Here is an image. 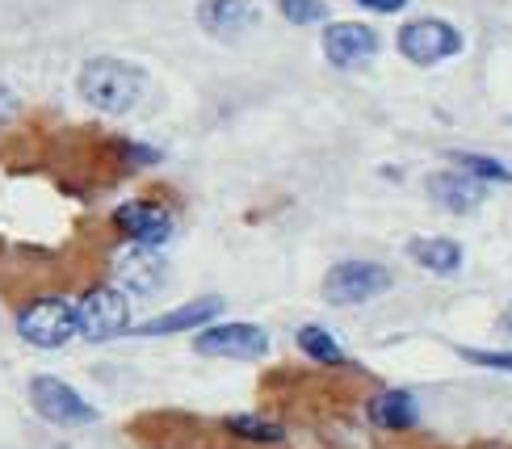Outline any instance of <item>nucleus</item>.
<instances>
[{
    "label": "nucleus",
    "instance_id": "obj_22",
    "mask_svg": "<svg viewBox=\"0 0 512 449\" xmlns=\"http://www.w3.org/2000/svg\"><path fill=\"white\" fill-rule=\"evenodd\" d=\"M500 324H504V332H508V336H512V307H508V311H504V319H500Z\"/></svg>",
    "mask_w": 512,
    "mask_h": 449
},
{
    "label": "nucleus",
    "instance_id": "obj_2",
    "mask_svg": "<svg viewBox=\"0 0 512 449\" xmlns=\"http://www.w3.org/2000/svg\"><path fill=\"white\" fill-rule=\"evenodd\" d=\"M17 336L34 349H63L76 336V303H68L63 294L30 298L17 311Z\"/></svg>",
    "mask_w": 512,
    "mask_h": 449
},
{
    "label": "nucleus",
    "instance_id": "obj_18",
    "mask_svg": "<svg viewBox=\"0 0 512 449\" xmlns=\"http://www.w3.org/2000/svg\"><path fill=\"white\" fill-rule=\"evenodd\" d=\"M454 168L466 177H475L483 185H512V168L492 160V156H475V152H454Z\"/></svg>",
    "mask_w": 512,
    "mask_h": 449
},
{
    "label": "nucleus",
    "instance_id": "obj_11",
    "mask_svg": "<svg viewBox=\"0 0 512 449\" xmlns=\"http://www.w3.org/2000/svg\"><path fill=\"white\" fill-rule=\"evenodd\" d=\"M114 269H118L122 290L143 294V298H147V294H160L164 282H168V261L160 256V248H139V244H131L126 252H118Z\"/></svg>",
    "mask_w": 512,
    "mask_h": 449
},
{
    "label": "nucleus",
    "instance_id": "obj_1",
    "mask_svg": "<svg viewBox=\"0 0 512 449\" xmlns=\"http://www.w3.org/2000/svg\"><path fill=\"white\" fill-rule=\"evenodd\" d=\"M80 97L93 105L101 114H126L135 110L139 97L147 93V76L126 59H114V55H101V59H89L80 68Z\"/></svg>",
    "mask_w": 512,
    "mask_h": 449
},
{
    "label": "nucleus",
    "instance_id": "obj_15",
    "mask_svg": "<svg viewBox=\"0 0 512 449\" xmlns=\"http://www.w3.org/2000/svg\"><path fill=\"white\" fill-rule=\"evenodd\" d=\"M408 256L420 269H429L437 277H454L466 261L462 244L450 240V235H416V240H408Z\"/></svg>",
    "mask_w": 512,
    "mask_h": 449
},
{
    "label": "nucleus",
    "instance_id": "obj_21",
    "mask_svg": "<svg viewBox=\"0 0 512 449\" xmlns=\"http://www.w3.org/2000/svg\"><path fill=\"white\" fill-rule=\"evenodd\" d=\"M361 9H370V13H399L408 0H357Z\"/></svg>",
    "mask_w": 512,
    "mask_h": 449
},
{
    "label": "nucleus",
    "instance_id": "obj_20",
    "mask_svg": "<svg viewBox=\"0 0 512 449\" xmlns=\"http://www.w3.org/2000/svg\"><path fill=\"white\" fill-rule=\"evenodd\" d=\"M458 357H466L471 366H483V370H504V374H512V353H496V349H458Z\"/></svg>",
    "mask_w": 512,
    "mask_h": 449
},
{
    "label": "nucleus",
    "instance_id": "obj_10",
    "mask_svg": "<svg viewBox=\"0 0 512 449\" xmlns=\"http://www.w3.org/2000/svg\"><path fill=\"white\" fill-rule=\"evenodd\" d=\"M223 315V298L219 294H202V298H189V303L164 311V315H152L147 324L131 328L135 336H181V332H202L210 328L215 319Z\"/></svg>",
    "mask_w": 512,
    "mask_h": 449
},
{
    "label": "nucleus",
    "instance_id": "obj_9",
    "mask_svg": "<svg viewBox=\"0 0 512 449\" xmlns=\"http://www.w3.org/2000/svg\"><path fill=\"white\" fill-rule=\"evenodd\" d=\"M324 55L332 68H366V63L378 55V34L366 26V21H332L324 30Z\"/></svg>",
    "mask_w": 512,
    "mask_h": 449
},
{
    "label": "nucleus",
    "instance_id": "obj_7",
    "mask_svg": "<svg viewBox=\"0 0 512 449\" xmlns=\"http://www.w3.org/2000/svg\"><path fill=\"white\" fill-rule=\"evenodd\" d=\"M194 353L202 357H231V361H256L269 353V332L256 324H210L194 336Z\"/></svg>",
    "mask_w": 512,
    "mask_h": 449
},
{
    "label": "nucleus",
    "instance_id": "obj_5",
    "mask_svg": "<svg viewBox=\"0 0 512 449\" xmlns=\"http://www.w3.org/2000/svg\"><path fill=\"white\" fill-rule=\"evenodd\" d=\"M122 332H131V303L118 286H93L76 298V336L101 345Z\"/></svg>",
    "mask_w": 512,
    "mask_h": 449
},
{
    "label": "nucleus",
    "instance_id": "obj_4",
    "mask_svg": "<svg viewBox=\"0 0 512 449\" xmlns=\"http://www.w3.org/2000/svg\"><path fill=\"white\" fill-rule=\"evenodd\" d=\"M30 408L47 424H59V429H89V424H97V416H101L76 387H68V382L55 378V374L30 378Z\"/></svg>",
    "mask_w": 512,
    "mask_h": 449
},
{
    "label": "nucleus",
    "instance_id": "obj_6",
    "mask_svg": "<svg viewBox=\"0 0 512 449\" xmlns=\"http://www.w3.org/2000/svg\"><path fill=\"white\" fill-rule=\"evenodd\" d=\"M395 47L403 59H412L416 68H433L441 59H454L462 51V34L458 26L441 17H420V21H403L395 34Z\"/></svg>",
    "mask_w": 512,
    "mask_h": 449
},
{
    "label": "nucleus",
    "instance_id": "obj_17",
    "mask_svg": "<svg viewBox=\"0 0 512 449\" xmlns=\"http://www.w3.org/2000/svg\"><path fill=\"white\" fill-rule=\"evenodd\" d=\"M227 433L240 441H252V445H282L286 441L282 424L261 420V416H227Z\"/></svg>",
    "mask_w": 512,
    "mask_h": 449
},
{
    "label": "nucleus",
    "instance_id": "obj_8",
    "mask_svg": "<svg viewBox=\"0 0 512 449\" xmlns=\"http://www.w3.org/2000/svg\"><path fill=\"white\" fill-rule=\"evenodd\" d=\"M114 227L126 235L131 244L139 248H164L173 240V210L160 206V202H147V198H135V202H122L114 210Z\"/></svg>",
    "mask_w": 512,
    "mask_h": 449
},
{
    "label": "nucleus",
    "instance_id": "obj_14",
    "mask_svg": "<svg viewBox=\"0 0 512 449\" xmlns=\"http://www.w3.org/2000/svg\"><path fill=\"white\" fill-rule=\"evenodd\" d=\"M366 420L374 424V429L408 433V429H416V424H420V403H416L412 391H399V387L378 391V395H370V403H366Z\"/></svg>",
    "mask_w": 512,
    "mask_h": 449
},
{
    "label": "nucleus",
    "instance_id": "obj_16",
    "mask_svg": "<svg viewBox=\"0 0 512 449\" xmlns=\"http://www.w3.org/2000/svg\"><path fill=\"white\" fill-rule=\"evenodd\" d=\"M298 349H303V357L319 361V366H345V349H340V340L328 332V328H319V324H303L298 328Z\"/></svg>",
    "mask_w": 512,
    "mask_h": 449
},
{
    "label": "nucleus",
    "instance_id": "obj_3",
    "mask_svg": "<svg viewBox=\"0 0 512 449\" xmlns=\"http://www.w3.org/2000/svg\"><path fill=\"white\" fill-rule=\"evenodd\" d=\"M395 286V277L387 265L366 261V256H353V261H336L324 273V303L332 307H361L370 298L387 294Z\"/></svg>",
    "mask_w": 512,
    "mask_h": 449
},
{
    "label": "nucleus",
    "instance_id": "obj_12",
    "mask_svg": "<svg viewBox=\"0 0 512 449\" xmlns=\"http://www.w3.org/2000/svg\"><path fill=\"white\" fill-rule=\"evenodd\" d=\"M256 21H261V9L252 0H198V26L210 34V38H240L248 34Z\"/></svg>",
    "mask_w": 512,
    "mask_h": 449
},
{
    "label": "nucleus",
    "instance_id": "obj_13",
    "mask_svg": "<svg viewBox=\"0 0 512 449\" xmlns=\"http://www.w3.org/2000/svg\"><path fill=\"white\" fill-rule=\"evenodd\" d=\"M424 189H429V198L441 210H450V215H471V210H479L483 198H487V185L475 181V177H466V173H458V168L433 173L429 181H424Z\"/></svg>",
    "mask_w": 512,
    "mask_h": 449
},
{
    "label": "nucleus",
    "instance_id": "obj_19",
    "mask_svg": "<svg viewBox=\"0 0 512 449\" xmlns=\"http://www.w3.org/2000/svg\"><path fill=\"white\" fill-rule=\"evenodd\" d=\"M277 9H282L294 26H315V21L328 17L324 0H277Z\"/></svg>",
    "mask_w": 512,
    "mask_h": 449
}]
</instances>
